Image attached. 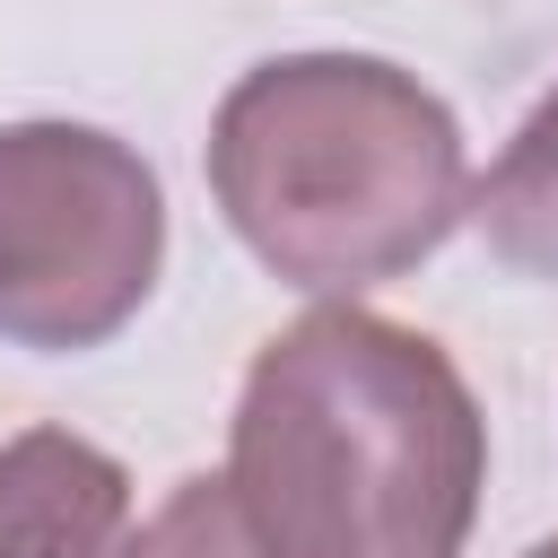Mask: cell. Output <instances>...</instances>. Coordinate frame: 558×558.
<instances>
[{"label": "cell", "mask_w": 558, "mask_h": 558, "mask_svg": "<svg viewBox=\"0 0 558 558\" xmlns=\"http://www.w3.org/2000/svg\"><path fill=\"white\" fill-rule=\"evenodd\" d=\"M166 270L157 166L96 122H0V340L105 349Z\"/></svg>", "instance_id": "obj_3"}, {"label": "cell", "mask_w": 558, "mask_h": 558, "mask_svg": "<svg viewBox=\"0 0 558 558\" xmlns=\"http://www.w3.org/2000/svg\"><path fill=\"white\" fill-rule=\"evenodd\" d=\"M471 227L523 279H558V87L514 122V140L471 183Z\"/></svg>", "instance_id": "obj_5"}, {"label": "cell", "mask_w": 558, "mask_h": 558, "mask_svg": "<svg viewBox=\"0 0 558 558\" xmlns=\"http://www.w3.org/2000/svg\"><path fill=\"white\" fill-rule=\"evenodd\" d=\"M0 558H131V471L78 427L0 445Z\"/></svg>", "instance_id": "obj_4"}, {"label": "cell", "mask_w": 558, "mask_h": 558, "mask_svg": "<svg viewBox=\"0 0 558 558\" xmlns=\"http://www.w3.org/2000/svg\"><path fill=\"white\" fill-rule=\"evenodd\" d=\"M523 558H558V532H549V541H532V549H523Z\"/></svg>", "instance_id": "obj_6"}, {"label": "cell", "mask_w": 558, "mask_h": 558, "mask_svg": "<svg viewBox=\"0 0 558 558\" xmlns=\"http://www.w3.org/2000/svg\"><path fill=\"white\" fill-rule=\"evenodd\" d=\"M488 418L462 366L366 305H314L244 366L227 497L253 558H462Z\"/></svg>", "instance_id": "obj_1"}, {"label": "cell", "mask_w": 558, "mask_h": 558, "mask_svg": "<svg viewBox=\"0 0 558 558\" xmlns=\"http://www.w3.org/2000/svg\"><path fill=\"white\" fill-rule=\"evenodd\" d=\"M201 166L235 244L305 296H366L471 218L453 105L384 52L253 61L218 96Z\"/></svg>", "instance_id": "obj_2"}]
</instances>
